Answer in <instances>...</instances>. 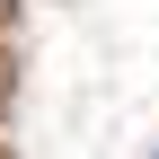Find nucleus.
Wrapping results in <instances>:
<instances>
[{
	"label": "nucleus",
	"instance_id": "nucleus-1",
	"mask_svg": "<svg viewBox=\"0 0 159 159\" xmlns=\"http://www.w3.org/2000/svg\"><path fill=\"white\" fill-rule=\"evenodd\" d=\"M150 159H159V150H150Z\"/></svg>",
	"mask_w": 159,
	"mask_h": 159
}]
</instances>
